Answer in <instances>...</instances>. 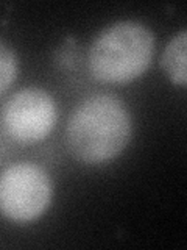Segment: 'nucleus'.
I'll list each match as a JSON object with an SVG mask.
<instances>
[{
	"mask_svg": "<svg viewBox=\"0 0 187 250\" xmlns=\"http://www.w3.org/2000/svg\"><path fill=\"white\" fill-rule=\"evenodd\" d=\"M154 47V33L142 22H112L94 38L89 47V72L101 83H130L150 67Z\"/></svg>",
	"mask_w": 187,
	"mask_h": 250,
	"instance_id": "nucleus-2",
	"label": "nucleus"
},
{
	"mask_svg": "<svg viewBox=\"0 0 187 250\" xmlns=\"http://www.w3.org/2000/svg\"><path fill=\"white\" fill-rule=\"evenodd\" d=\"M132 121L127 105L112 94H94L70 114L66 127L69 152L84 164H103L127 148Z\"/></svg>",
	"mask_w": 187,
	"mask_h": 250,
	"instance_id": "nucleus-1",
	"label": "nucleus"
},
{
	"mask_svg": "<svg viewBox=\"0 0 187 250\" xmlns=\"http://www.w3.org/2000/svg\"><path fill=\"white\" fill-rule=\"evenodd\" d=\"M187 31L181 30L167 42L161 57V67L168 80L184 88L187 83Z\"/></svg>",
	"mask_w": 187,
	"mask_h": 250,
	"instance_id": "nucleus-5",
	"label": "nucleus"
},
{
	"mask_svg": "<svg viewBox=\"0 0 187 250\" xmlns=\"http://www.w3.org/2000/svg\"><path fill=\"white\" fill-rule=\"evenodd\" d=\"M19 70L18 55L10 45L0 41V94L14 83Z\"/></svg>",
	"mask_w": 187,
	"mask_h": 250,
	"instance_id": "nucleus-6",
	"label": "nucleus"
},
{
	"mask_svg": "<svg viewBox=\"0 0 187 250\" xmlns=\"http://www.w3.org/2000/svg\"><path fill=\"white\" fill-rule=\"evenodd\" d=\"M0 119L5 133L16 143L37 144L56 125V102L41 88L20 89L6 100Z\"/></svg>",
	"mask_w": 187,
	"mask_h": 250,
	"instance_id": "nucleus-4",
	"label": "nucleus"
},
{
	"mask_svg": "<svg viewBox=\"0 0 187 250\" xmlns=\"http://www.w3.org/2000/svg\"><path fill=\"white\" fill-rule=\"evenodd\" d=\"M52 197V178L35 163L20 161L0 172V214L8 221H36L50 207Z\"/></svg>",
	"mask_w": 187,
	"mask_h": 250,
	"instance_id": "nucleus-3",
	"label": "nucleus"
}]
</instances>
